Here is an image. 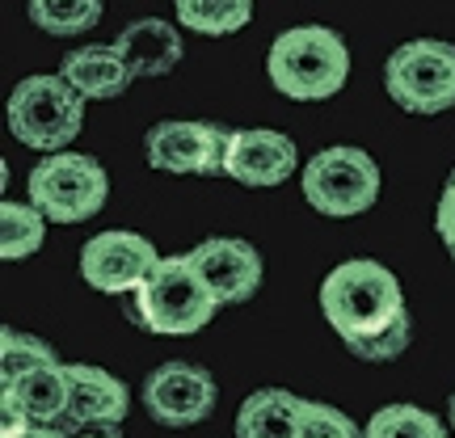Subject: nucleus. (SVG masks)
Segmentation results:
<instances>
[{
    "label": "nucleus",
    "mask_w": 455,
    "mask_h": 438,
    "mask_svg": "<svg viewBox=\"0 0 455 438\" xmlns=\"http://www.w3.org/2000/svg\"><path fill=\"white\" fill-rule=\"evenodd\" d=\"M224 308L215 291L207 287V278L195 270L190 253H173L161 258L156 270L148 275V283L135 295H127V321L144 333L156 338H190L198 329H207L215 321V312Z\"/></svg>",
    "instance_id": "f03ea898"
},
{
    "label": "nucleus",
    "mask_w": 455,
    "mask_h": 438,
    "mask_svg": "<svg viewBox=\"0 0 455 438\" xmlns=\"http://www.w3.org/2000/svg\"><path fill=\"white\" fill-rule=\"evenodd\" d=\"M299 405L304 396L287 388H261L244 396L236 413V438H299Z\"/></svg>",
    "instance_id": "f3484780"
},
{
    "label": "nucleus",
    "mask_w": 455,
    "mask_h": 438,
    "mask_svg": "<svg viewBox=\"0 0 455 438\" xmlns=\"http://www.w3.org/2000/svg\"><path fill=\"white\" fill-rule=\"evenodd\" d=\"M299 438H363V426L325 401H304L299 405Z\"/></svg>",
    "instance_id": "5701e85b"
},
{
    "label": "nucleus",
    "mask_w": 455,
    "mask_h": 438,
    "mask_svg": "<svg viewBox=\"0 0 455 438\" xmlns=\"http://www.w3.org/2000/svg\"><path fill=\"white\" fill-rule=\"evenodd\" d=\"M26 190L51 224H84L106 207L110 178H106V164L84 152H51L30 169Z\"/></svg>",
    "instance_id": "423d86ee"
},
{
    "label": "nucleus",
    "mask_w": 455,
    "mask_h": 438,
    "mask_svg": "<svg viewBox=\"0 0 455 438\" xmlns=\"http://www.w3.org/2000/svg\"><path fill=\"white\" fill-rule=\"evenodd\" d=\"M0 426H21V422H38V426H55L64 418L68 396H72V379H68V362L51 358L38 362L30 371L13 375V379H0Z\"/></svg>",
    "instance_id": "ddd939ff"
},
{
    "label": "nucleus",
    "mask_w": 455,
    "mask_h": 438,
    "mask_svg": "<svg viewBox=\"0 0 455 438\" xmlns=\"http://www.w3.org/2000/svg\"><path fill=\"white\" fill-rule=\"evenodd\" d=\"M60 72L68 76V84L81 93L84 101H114L123 98L131 89V81H135V72L127 68V60H123V51L114 47H101V43H93V47H76L64 55V64H60Z\"/></svg>",
    "instance_id": "dca6fc26"
},
{
    "label": "nucleus",
    "mask_w": 455,
    "mask_h": 438,
    "mask_svg": "<svg viewBox=\"0 0 455 438\" xmlns=\"http://www.w3.org/2000/svg\"><path fill=\"white\" fill-rule=\"evenodd\" d=\"M447 190H455V169H451V178H447Z\"/></svg>",
    "instance_id": "c85d7f7f"
},
{
    "label": "nucleus",
    "mask_w": 455,
    "mask_h": 438,
    "mask_svg": "<svg viewBox=\"0 0 455 438\" xmlns=\"http://www.w3.org/2000/svg\"><path fill=\"white\" fill-rule=\"evenodd\" d=\"M321 312H325L329 329L341 338V346H350L409 316V304L401 278L384 261L350 258L333 266L321 283Z\"/></svg>",
    "instance_id": "f257e3e1"
},
{
    "label": "nucleus",
    "mask_w": 455,
    "mask_h": 438,
    "mask_svg": "<svg viewBox=\"0 0 455 438\" xmlns=\"http://www.w3.org/2000/svg\"><path fill=\"white\" fill-rule=\"evenodd\" d=\"M363 438H447L443 422L418 405H384L363 426Z\"/></svg>",
    "instance_id": "412c9836"
},
{
    "label": "nucleus",
    "mask_w": 455,
    "mask_h": 438,
    "mask_svg": "<svg viewBox=\"0 0 455 438\" xmlns=\"http://www.w3.org/2000/svg\"><path fill=\"white\" fill-rule=\"evenodd\" d=\"M47 215L38 211L34 203H4L0 207V258L4 261H21L34 258L43 241H47Z\"/></svg>",
    "instance_id": "aec40b11"
},
{
    "label": "nucleus",
    "mask_w": 455,
    "mask_h": 438,
    "mask_svg": "<svg viewBox=\"0 0 455 438\" xmlns=\"http://www.w3.org/2000/svg\"><path fill=\"white\" fill-rule=\"evenodd\" d=\"M409 341H413V321L401 316V321H392L388 329H379V333H371V338L350 341L346 350H350L358 362H396V358L409 350Z\"/></svg>",
    "instance_id": "b1692460"
},
{
    "label": "nucleus",
    "mask_w": 455,
    "mask_h": 438,
    "mask_svg": "<svg viewBox=\"0 0 455 438\" xmlns=\"http://www.w3.org/2000/svg\"><path fill=\"white\" fill-rule=\"evenodd\" d=\"M114 47L123 51V60L135 76H169L181 64V30L164 17H140L123 26V34L114 38Z\"/></svg>",
    "instance_id": "2eb2a0df"
},
{
    "label": "nucleus",
    "mask_w": 455,
    "mask_h": 438,
    "mask_svg": "<svg viewBox=\"0 0 455 438\" xmlns=\"http://www.w3.org/2000/svg\"><path fill=\"white\" fill-rule=\"evenodd\" d=\"M51 358H55V350L43 338L4 329V338H0V379H13V375L30 371L38 362H51Z\"/></svg>",
    "instance_id": "4be33fe9"
},
{
    "label": "nucleus",
    "mask_w": 455,
    "mask_h": 438,
    "mask_svg": "<svg viewBox=\"0 0 455 438\" xmlns=\"http://www.w3.org/2000/svg\"><path fill=\"white\" fill-rule=\"evenodd\" d=\"M299 190L312 211L329 219H355L379 203V164L355 144H333L299 169Z\"/></svg>",
    "instance_id": "39448f33"
},
{
    "label": "nucleus",
    "mask_w": 455,
    "mask_h": 438,
    "mask_svg": "<svg viewBox=\"0 0 455 438\" xmlns=\"http://www.w3.org/2000/svg\"><path fill=\"white\" fill-rule=\"evenodd\" d=\"M0 438H64V434H60V430H51V426L21 422V426H0Z\"/></svg>",
    "instance_id": "a878e982"
},
{
    "label": "nucleus",
    "mask_w": 455,
    "mask_h": 438,
    "mask_svg": "<svg viewBox=\"0 0 455 438\" xmlns=\"http://www.w3.org/2000/svg\"><path fill=\"white\" fill-rule=\"evenodd\" d=\"M181 30H195L203 38H224L253 21V0H173Z\"/></svg>",
    "instance_id": "a211bd4d"
},
{
    "label": "nucleus",
    "mask_w": 455,
    "mask_h": 438,
    "mask_svg": "<svg viewBox=\"0 0 455 438\" xmlns=\"http://www.w3.org/2000/svg\"><path fill=\"white\" fill-rule=\"evenodd\" d=\"M106 13V0H26V17L51 38H76L93 30Z\"/></svg>",
    "instance_id": "6ab92c4d"
},
{
    "label": "nucleus",
    "mask_w": 455,
    "mask_h": 438,
    "mask_svg": "<svg viewBox=\"0 0 455 438\" xmlns=\"http://www.w3.org/2000/svg\"><path fill=\"white\" fill-rule=\"evenodd\" d=\"M156 244L140 236V232H127V227H110V232H98L93 241H84L81 249V278L101 295H135L148 283V275L156 270Z\"/></svg>",
    "instance_id": "9d476101"
},
{
    "label": "nucleus",
    "mask_w": 455,
    "mask_h": 438,
    "mask_svg": "<svg viewBox=\"0 0 455 438\" xmlns=\"http://www.w3.org/2000/svg\"><path fill=\"white\" fill-rule=\"evenodd\" d=\"M220 388L215 375L198 362H161L156 371L144 379V409L152 422L169 426V430H190V426L207 422L215 413Z\"/></svg>",
    "instance_id": "1a4fd4ad"
},
{
    "label": "nucleus",
    "mask_w": 455,
    "mask_h": 438,
    "mask_svg": "<svg viewBox=\"0 0 455 438\" xmlns=\"http://www.w3.org/2000/svg\"><path fill=\"white\" fill-rule=\"evenodd\" d=\"M447 422H451V430H455V392H451V401H447Z\"/></svg>",
    "instance_id": "cd10ccee"
},
{
    "label": "nucleus",
    "mask_w": 455,
    "mask_h": 438,
    "mask_svg": "<svg viewBox=\"0 0 455 438\" xmlns=\"http://www.w3.org/2000/svg\"><path fill=\"white\" fill-rule=\"evenodd\" d=\"M299 169V147L291 135L270 127L228 131L224 147V178H232L244 190H275L295 178Z\"/></svg>",
    "instance_id": "9b49d317"
},
{
    "label": "nucleus",
    "mask_w": 455,
    "mask_h": 438,
    "mask_svg": "<svg viewBox=\"0 0 455 438\" xmlns=\"http://www.w3.org/2000/svg\"><path fill=\"white\" fill-rule=\"evenodd\" d=\"M72 438H127L118 426H93V430H81V434H72Z\"/></svg>",
    "instance_id": "bb28decb"
},
{
    "label": "nucleus",
    "mask_w": 455,
    "mask_h": 438,
    "mask_svg": "<svg viewBox=\"0 0 455 438\" xmlns=\"http://www.w3.org/2000/svg\"><path fill=\"white\" fill-rule=\"evenodd\" d=\"M190 261L220 304H249L266 278V261L244 236H207L190 249Z\"/></svg>",
    "instance_id": "f8f14e48"
},
{
    "label": "nucleus",
    "mask_w": 455,
    "mask_h": 438,
    "mask_svg": "<svg viewBox=\"0 0 455 438\" xmlns=\"http://www.w3.org/2000/svg\"><path fill=\"white\" fill-rule=\"evenodd\" d=\"M266 76L283 98L325 101L350 81V51L346 38L329 26H291L270 43Z\"/></svg>",
    "instance_id": "7ed1b4c3"
},
{
    "label": "nucleus",
    "mask_w": 455,
    "mask_h": 438,
    "mask_svg": "<svg viewBox=\"0 0 455 438\" xmlns=\"http://www.w3.org/2000/svg\"><path fill=\"white\" fill-rule=\"evenodd\" d=\"M388 98L409 114H435L455 106V43L443 38H409L384 64Z\"/></svg>",
    "instance_id": "0eeeda50"
},
{
    "label": "nucleus",
    "mask_w": 455,
    "mask_h": 438,
    "mask_svg": "<svg viewBox=\"0 0 455 438\" xmlns=\"http://www.w3.org/2000/svg\"><path fill=\"white\" fill-rule=\"evenodd\" d=\"M451 261H455V249H451Z\"/></svg>",
    "instance_id": "c756f323"
},
{
    "label": "nucleus",
    "mask_w": 455,
    "mask_h": 438,
    "mask_svg": "<svg viewBox=\"0 0 455 438\" xmlns=\"http://www.w3.org/2000/svg\"><path fill=\"white\" fill-rule=\"evenodd\" d=\"M228 131L198 118H164L144 135V156L152 169L173 173V178H212L224 173Z\"/></svg>",
    "instance_id": "6e6552de"
},
{
    "label": "nucleus",
    "mask_w": 455,
    "mask_h": 438,
    "mask_svg": "<svg viewBox=\"0 0 455 438\" xmlns=\"http://www.w3.org/2000/svg\"><path fill=\"white\" fill-rule=\"evenodd\" d=\"M84 106L89 101L68 84L64 72H38L17 81L9 93V131L30 152H68V144L84 127Z\"/></svg>",
    "instance_id": "20e7f679"
},
{
    "label": "nucleus",
    "mask_w": 455,
    "mask_h": 438,
    "mask_svg": "<svg viewBox=\"0 0 455 438\" xmlns=\"http://www.w3.org/2000/svg\"><path fill=\"white\" fill-rule=\"evenodd\" d=\"M68 379H72V396H68L64 418L51 426L64 438L81 434V430H93V426H118L127 422V384L114 379L110 371L101 367H89V362H68Z\"/></svg>",
    "instance_id": "4468645a"
},
{
    "label": "nucleus",
    "mask_w": 455,
    "mask_h": 438,
    "mask_svg": "<svg viewBox=\"0 0 455 438\" xmlns=\"http://www.w3.org/2000/svg\"><path fill=\"white\" fill-rule=\"evenodd\" d=\"M435 232H439V241L447 244V253H451V249H455V190H447V186H443V195H439Z\"/></svg>",
    "instance_id": "393cba45"
}]
</instances>
